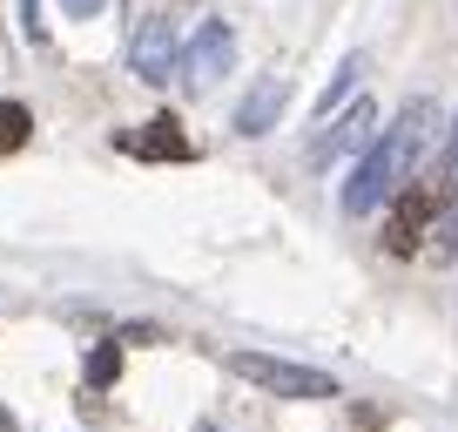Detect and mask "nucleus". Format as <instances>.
Segmentation results:
<instances>
[{"instance_id": "9b49d317", "label": "nucleus", "mask_w": 458, "mask_h": 432, "mask_svg": "<svg viewBox=\"0 0 458 432\" xmlns=\"http://www.w3.org/2000/svg\"><path fill=\"white\" fill-rule=\"evenodd\" d=\"M28 135H34L28 101H7V95H0V149H28Z\"/></svg>"}, {"instance_id": "0eeeda50", "label": "nucleus", "mask_w": 458, "mask_h": 432, "mask_svg": "<svg viewBox=\"0 0 458 432\" xmlns=\"http://www.w3.org/2000/svg\"><path fill=\"white\" fill-rule=\"evenodd\" d=\"M284 108H290V74H263L236 108V135H270L284 122Z\"/></svg>"}, {"instance_id": "423d86ee", "label": "nucleus", "mask_w": 458, "mask_h": 432, "mask_svg": "<svg viewBox=\"0 0 458 432\" xmlns=\"http://www.w3.org/2000/svg\"><path fill=\"white\" fill-rule=\"evenodd\" d=\"M229 61H236V34H229V21H202L196 28V41H189V82L196 88H209L216 74H229Z\"/></svg>"}, {"instance_id": "20e7f679", "label": "nucleus", "mask_w": 458, "mask_h": 432, "mask_svg": "<svg viewBox=\"0 0 458 432\" xmlns=\"http://www.w3.org/2000/svg\"><path fill=\"white\" fill-rule=\"evenodd\" d=\"M371 143H377V108H371V101L358 95L351 108H344V116H330V129H324V135L310 143V162L324 169V162L351 156V149H371Z\"/></svg>"}, {"instance_id": "dca6fc26", "label": "nucleus", "mask_w": 458, "mask_h": 432, "mask_svg": "<svg viewBox=\"0 0 458 432\" xmlns=\"http://www.w3.org/2000/svg\"><path fill=\"white\" fill-rule=\"evenodd\" d=\"M196 432H216V426H196Z\"/></svg>"}, {"instance_id": "9d476101", "label": "nucleus", "mask_w": 458, "mask_h": 432, "mask_svg": "<svg viewBox=\"0 0 458 432\" xmlns=\"http://www.w3.org/2000/svg\"><path fill=\"white\" fill-rule=\"evenodd\" d=\"M81 378H88V385H114V378H122V345H114V338H108V345H88V359H81Z\"/></svg>"}, {"instance_id": "f257e3e1", "label": "nucleus", "mask_w": 458, "mask_h": 432, "mask_svg": "<svg viewBox=\"0 0 458 432\" xmlns=\"http://www.w3.org/2000/svg\"><path fill=\"white\" fill-rule=\"evenodd\" d=\"M431 135H438V101H431V95H411V101L398 108V122H391V129L364 149V162L351 169V183H344V216H371L377 203L398 196L404 176H411V162L431 149Z\"/></svg>"}, {"instance_id": "f8f14e48", "label": "nucleus", "mask_w": 458, "mask_h": 432, "mask_svg": "<svg viewBox=\"0 0 458 432\" xmlns=\"http://www.w3.org/2000/svg\"><path fill=\"white\" fill-rule=\"evenodd\" d=\"M431 189H438L445 203H452V189H458V122H452V135H445V149H438V176H431Z\"/></svg>"}, {"instance_id": "6e6552de", "label": "nucleus", "mask_w": 458, "mask_h": 432, "mask_svg": "<svg viewBox=\"0 0 458 432\" xmlns=\"http://www.w3.org/2000/svg\"><path fill=\"white\" fill-rule=\"evenodd\" d=\"M122 149L142 156V162H189V135H182V122H175V116H156V122H148V135H122Z\"/></svg>"}, {"instance_id": "4468645a", "label": "nucleus", "mask_w": 458, "mask_h": 432, "mask_svg": "<svg viewBox=\"0 0 458 432\" xmlns=\"http://www.w3.org/2000/svg\"><path fill=\"white\" fill-rule=\"evenodd\" d=\"M21 21H28V41H47V21H41V0H21Z\"/></svg>"}, {"instance_id": "f03ea898", "label": "nucleus", "mask_w": 458, "mask_h": 432, "mask_svg": "<svg viewBox=\"0 0 458 432\" xmlns=\"http://www.w3.org/2000/svg\"><path fill=\"white\" fill-rule=\"evenodd\" d=\"M229 372L243 385L270 392V399H337V378L317 372V365H297V359H270V351H229Z\"/></svg>"}, {"instance_id": "2eb2a0df", "label": "nucleus", "mask_w": 458, "mask_h": 432, "mask_svg": "<svg viewBox=\"0 0 458 432\" xmlns=\"http://www.w3.org/2000/svg\"><path fill=\"white\" fill-rule=\"evenodd\" d=\"M61 7H68V14H101L108 0H61Z\"/></svg>"}, {"instance_id": "7ed1b4c3", "label": "nucleus", "mask_w": 458, "mask_h": 432, "mask_svg": "<svg viewBox=\"0 0 458 432\" xmlns=\"http://www.w3.org/2000/svg\"><path fill=\"white\" fill-rule=\"evenodd\" d=\"M445 216V196L431 183H411V189H398V203H391V223H385V244L398 250V257H411L418 250V237L431 230Z\"/></svg>"}, {"instance_id": "39448f33", "label": "nucleus", "mask_w": 458, "mask_h": 432, "mask_svg": "<svg viewBox=\"0 0 458 432\" xmlns=\"http://www.w3.org/2000/svg\"><path fill=\"white\" fill-rule=\"evenodd\" d=\"M129 61H135V74H142V82H169V68L182 61V34H175V21H169V14H148L142 28H135Z\"/></svg>"}, {"instance_id": "ddd939ff", "label": "nucleus", "mask_w": 458, "mask_h": 432, "mask_svg": "<svg viewBox=\"0 0 458 432\" xmlns=\"http://www.w3.org/2000/svg\"><path fill=\"white\" fill-rule=\"evenodd\" d=\"M438 257H445V264L458 257V189H452V203H445V223H438Z\"/></svg>"}, {"instance_id": "1a4fd4ad", "label": "nucleus", "mask_w": 458, "mask_h": 432, "mask_svg": "<svg viewBox=\"0 0 458 432\" xmlns=\"http://www.w3.org/2000/svg\"><path fill=\"white\" fill-rule=\"evenodd\" d=\"M364 68H371V61H364V55H344V61H337V74H330V88H324V95H317V122H330V116H337V108H344V101H351V88L364 82Z\"/></svg>"}]
</instances>
